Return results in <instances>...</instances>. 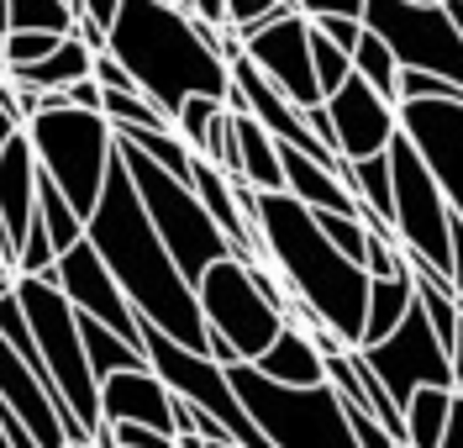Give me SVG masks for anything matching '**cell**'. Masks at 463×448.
I'll return each mask as SVG.
<instances>
[{"label":"cell","mask_w":463,"mask_h":448,"mask_svg":"<svg viewBox=\"0 0 463 448\" xmlns=\"http://www.w3.org/2000/svg\"><path fill=\"white\" fill-rule=\"evenodd\" d=\"M85 238L106 259V269L116 274V285L127 291V300L137 306L143 322H153L158 332H169L174 343L205 354L201 296L184 280V269L174 264V253L164 248V238L153 233L143 195H137V185H132L127 164L116 153H111V169H106V190H100L95 211L85 216Z\"/></svg>","instance_id":"cell-1"},{"label":"cell","mask_w":463,"mask_h":448,"mask_svg":"<svg viewBox=\"0 0 463 448\" xmlns=\"http://www.w3.org/2000/svg\"><path fill=\"white\" fill-rule=\"evenodd\" d=\"M253 227H259L263 259L279 269L289 296L317 322H326L347 348H358L364 317H369V269L337 253V243L317 227V211L295 201L289 190H259Z\"/></svg>","instance_id":"cell-2"},{"label":"cell","mask_w":463,"mask_h":448,"mask_svg":"<svg viewBox=\"0 0 463 448\" xmlns=\"http://www.w3.org/2000/svg\"><path fill=\"white\" fill-rule=\"evenodd\" d=\"M111 53L127 63L153 106L174 111L190 95H222L232 90V63L211 48L195 27V11L174 0H121L111 22Z\"/></svg>","instance_id":"cell-3"},{"label":"cell","mask_w":463,"mask_h":448,"mask_svg":"<svg viewBox=\"0 0 463 448\" xmlns=\"http://www.w3.org/2000/svg\"><path fill=\"white\" fill-rule=\"evenodd\" d=\"M227 380L274 448H358L353 427H347V406L332 390V380H321V386H279L263 369H253L248 358L227 364Z\"/></svg>","instance_id":"cell-4"},{"label":"cell","mask_w":463,"mask_h":448,"mask_svg":"<svg viewBox=\"0 0 463 448\" xmlns=\"http://www.w3.org/2000/svg\"><path fill=\"white\" fill-rule=\"evenodd\" d=\"M116 158L127 164V175H132V185H137V195H143V206H147L153 233L164 238V248L174 253V264L184 269L190 285H195L216 259H227L232 253L227 233L211 222V211L201 206V195H195L190 179L169 175L164 164H153V158H147L143 148H132L127 138H116ZM232 259H237V253H232Z\"/></svg>","instance_id":"cell-5"},{"label":"cell","mask_w":463,"mask_h":448,"mask_svg":"<svg viewBox=\"0 0 463 448\" xmlns=\"http://www.w3.org/2000/svg\"><path fill=\"white\" fill-rule=\"evenodd\" d=\"M27 138H32V153H37V169L69 195V206L80 216H90L100 190H106V169H111V153H116V132L106 111L53 106V111H37L27 121Z\"/></svg>","instance_id":"cell-6"},{"label":"cell","mask_w":463,"mask_h":448,"mask_svg":"<svg viewBox=\"0 0 463 448\" xmlns=\"http://www.w3.org/2000/svg\"><path fill=\"white\" fill-rule=\"evenodd\" d=\"M390 179H395V238L416 264H432L448 274L453 264V206L442 195L432 169L421 164V153L411 148V138H390Z\"/></svg>","instance_id":"cell-7"},{"label":"cell","mask_w":463,"mask_h":448,"mask_svg":"<svg viewBox=\"0 0 463 448\" xmlns=\"http://www.w3.org/2000/svg\"><path fill=\"white\" fill-rule=\"evenodd\" d=\"M364 27H374L401 69H427L463 90V32L442 0H364Z\"/></svg>","instance_id":"cell-8"},{"label":"cell","mask_w":463,"mask_h":448,"mask_svg":"<svg viewBox=\"0 0 463 448\" xmlns=\"http://www.w3.org/2000/svg\"><path fill=\"white\" fill-rule=\"evenodd\" d=\"M195 296H201V311H205V332L227 338L232 358H248V364H253V358L279 338V328H285V311L263 300V291L253 285L248 264L232 259V253L216 259V264L195 280Z\"/></svg>","instance_id":"cell-9"},{"label":"cell","mask_w":463,"mask_h":448,"mask_svg":"<svg viewBox=\"0 0 463 448\" xmlns=\"http://www.w3.org/2000/svg\"><path fill=\"white\" fill-rule=\"evenodd\" d=\"M358 354H364V364L379 375V386L395 396L401 412H405V401H411L416 386H448L453 390V358H448V343L432 332V322H427L421 306H411L390 338L364 343Z\"/></svg>","instance_id":"cell-10"},{"label":"cell","mask_w":463,"mask_h":448,"mask_svg":"<svg viewBox=\"0 0 463 448\" xmlns=\"http://www.w3.org/2000/svg\"><path fill=\"white\" fill-rule=\"evenodd\" d=\"M401 132L421 164L442 185L453 216L463 222V95H432V100H401Z\"/></svg>","instance_id":"cell-11"},{"label":"cell","mask_w":463,"mask_h":448,"mask_svg":"<svg viewBox=\"0 0 463 448\" xmlns=\"http://www.w3.org/2000/svg\"><path fill=\"white\" fill-rule=\"evenodd\" d=\"M242 53L259 63L263 80H274L295 106L326 100L321 85H317V63H311V16H306V11H289L279 22L248 32V37H242Z\"/></svg>","instance_id":"cell-12"},{"label":"cell","mask_w":463,"mask_h":448,"mask_svg":"<svg viewBox=\"0 0 463 448\" xmlns=\"http://www.w3.org/2000/svg\"><path fill=\"white\" fill-rule=\"evenodd\" d=\"M58 291L74 300L80 317H95V322H106L111 332H121L127 343L143 348V317L127 300V291L116 285V274L106 269V259L90 248V238L74 243L69 253H58Z\"/></svg>","instance_id":"cell-13"},{"label":"cell","mask_w":463,"mask_h":448,"mask_svg":"<svg viewBox=\"0 0 463 448\" xmlns=\"http://www.w3.org/2000/svg\"><path fill=\"white\" fill-rule=\"evenodd\" d=\"M326 117H332V148H337V158L384 153L390 138L401 132V106L390 95H379L358 69L326 95Z\"/></svg>","instance_id":"cell-14"},{"label":"cell","mask_w":463,"mask_h":448,"mask_svg":"<svg viewBox=\"0 0 463 448\" xmlns=\"http://www.w3.org/2000/svg\"><path fill=\"white\" fill-rule=\"evenodd\" d=\"M0 401L22 417V427H27L43 448H69V427H63L58 390L48 386L5 338H0Z\"/></svg>","instance_id":"cell-15"},{"label":"cell","mask_w":463,"mask_h":448,"mask_svg":"<svg viewBox=\"0 0 463 448\" xmlns=\"http://www.w3.org/2000/svg\"><path fill=\"white\" fill-rule=\"evenodd\" d=\"M37 222V153L27 127L0 153V264L16 269V253Z\"/></svg>","instance_id":"cell-16"},{"label":"cell","mask_w":463,"mask_h":448,"mask_svg":"<svg viewBox=\"0 0 463 448\" xmlns=\"http://www.w3.org/2000/svg\"><path fill=\"white\" fill-rule=\"evenodd\" d=\"M100 422H147L174 433V390L153 375V364L116 369L100 380Z\"/></svg>","instance_id":"cell-17"},{"label":"cell","mask_w":463,"mask_h":448,"mask_svg":"<svg viewBox=\"0 0 463 448\" xmlns=\"http://www.w3.org/2000/svg\"><path fill=\"white\" fill-rule=\"evenodd\" d=\"M279 169H285V190L295 201H306L311 211H358L353 190L337 175V158H317V153L279 143Z\"/></svg>","instance_id":"cell-18"},{"label":"cell","mask_w":463,"mask_h":448,"mask_svg":"<svg viewBox=\"0 0 463 448\" xmlns=\"http://www.w3.org/2000/svg\"><path fill=\"white\" fill-rule=\"evenodd\" d=\"M253 369H263L279 386H321L326 380V358H321L311 328H300V322H285L279 338L253 358Z\"/></svg>","instance_id":"cell-19"},{"label":"cell","mask_w":463,"mask_h":448,"mask_svg":"<svg viewBox=\"0 0 463 448\" xmlns=\"http://www.w3.org/2000/svg\"><path fill=\"white\" fill-rule=\"evenodd\" d=\"M337 175L353 190V201L364 211L369 227H390L395 233V179H390V148L364 153V158H337Z\"/></svg>","instance_id":"cell-20"},{"label":"cell","mask_w":463,"mask_h":448,"mask_svg":"<svg viewBox=\"0 0 463 448\" xmlns=\"http://www.w3.org/2000/svg\"><path fill=\"white\" fill-rule=\"evenodd\" d=\"M237 121V148H242V179L253 190H285V169H279V138L248 111H232Z\"/></svg>","instance_id":"cell-21"},{"label":"cell","mask_w":463,"mask_h":448,"mask_svg":"<svg viewBox=\"0 0 463 448\" xmlns=\"http://www.w3.org/2000/svg\"><path fill=\"white\" fill-rule=\"evenodd\" d=\"M90 69H95V53H90L74 32H69L48 59L27 63V69H5V74H11V80H22V85H32V90H69L74 80H90Z\"/></svg>","instance_id":"cell-22"},{"label":"cell","mask_w":463,"mask_h":448,"mask_svg":"<svg viewBox=\"0 0 463 448\" xmlns=\"http://www.w3.org/2000/svg\"><path fill=\"white\" fill-rule=\"evenodd\" d=\"M416 306V285H411V269L390 274V280H369V317H364V343H379L401 328V317ZM358 343V348H364Z\"/></svg>","instance_id":"cell-23"},{"label":"cell","mask_w":463,"mask_h":448,"mask_svg":"<svg viewBox=\"0 0 463 448\" xmlns=\"http://www.w3.org/2000/svg\"><path fill=\"white\" fill-rule=\"evenodd\" d=\"M448 406H453V390L448 386H416L411 390V401H405V443L411 448H437L442 443Z\"/></svg>","instance_id":"cell-24"},{"label":"cell","mask_w":463,"mask_h":448,"mask_svg":"<svg viewBox=\"0 0 463 448\" xmlns=\"http://www.w3.org/2000/svg\"><path fill=\"white\" fill-rule=\"evenodd\" d=\"M80 332H85V354H90L95 380H106L116 369H143L147 364V354L137 343H127L121 332H111L106 322H95V317H80Z\"/></svg>","instance_id":"cell-25"},{"label":"cell","mask_w":463,"mask_h":448,"mask_svg":"<svg viewBox=\"0 0 463 448\" xmlns=\"http://www.w3.org/2000/svg\"><path fill=\"white\" fill-rule=\"evenodd\" d=\"M353 69H358L379 95H390V100L401 106V59H395V48H390L374 27H364V37L353 43Z\"/></svg>","instance_id":"cell-26"},{"label":"cell","mask_w":463,"mask_h":448,"mask_svg":"<svg viewBox=\"0 0 463 448\" xmlns=\"http://www.w3.org/2000/svg\"><path fill=\"white\" fill-rule=\"evenodd\" d=\"M37 216H43V227H48V238H53L58 253H69L74 243H85V216L69 206V195L43 169H37Z\"/></svg>","instance_id":"cell-27"},{"label":"cell","mask_w":463,"mask_h":448,"mask_svg":"<svg viewBox=\"0 0 463 448\" xmlns=\"http://www.w3.org/2000/svg\"><path fill=\"white\" fill-rule=\"evenodd\" d=\"M222 117H227V100H222V95H190V100L174 111V132L190 143V153L211 158V143H216Z\"/></svg>","instance_id":"cell-28"},{"label":"cell","mask_w":463,"mask_h":448,"mask_svg":"<svg viewBox=\"0 0 463 448\" xmlns=\"http://www.w3.org/2000/svg\"><path fill=\"white\" fill-rule=\"evenodd\" d=\"M5 27H43L74 32V0H5Z\"/></svg>","instance_id":"cell-29"},{"label":"cell","mask_w":463,"mask_h":448,"mask_svg":"<svg viewBox=\"0 0 463 448\" xmlns=\"http://www.w3.org/2000/svg\"><path fill=\"white\" fill-rule=\"evenodd\" d=\"M63 32H43V27H5L0 32V69H27V63L48 59Z\"/></svg>","instance_id":"cell-30"},{"label":"cell","mask_w":463,"mask_h":448,"mask_svg":"<svg viewBox=\"0 0 463 448\" xmlns=\"http://www.w3.org/2000/svg\"><path fill=\"white\" fill-rule=\"evenodd\" d=\"M106 121L111 127H169V111L153 106L143 90H106Z\"/></svg>","instance_id":"cell-31"},{"label":"cell","mask_w":463,"mask_h":448,"mask_svg":"<svg viewBox=\"0 0 463 448\" xmlns=\"http://www.w3.org/2000/svg\"><path fill=\"white\" fill-rule=\"evenodd\" d=\"M317 227L337 243V253H347L353 264H364V253H369V222H364V211H317Z\"/></svg>","instance_id":"cell-32"},{"label":"cell","mask_w":463,"mask_h":448,"mask_svg":"<svg viewBox=\"0 0 463 448\" xmlns=\"http://www.w3.org/2000/svg\"><path fill=\"white\" fill-rule=\"evenodd\" d=\"M311 63H317L321 95H332V90L353 74V53H347V48H337V43H332L326 32H317V27H311Z\"/></svg>","instance_id":"cell-33"},{"label":"cell","mask_w":463,"mask_h":448,"mask_svg":"<svg viewBox=\"0 0 463 448\" xmlns=\"http://www.w3.org/2000/svg\"><path fill=\"white\" fill-rule=\"evenodd\" d=\"M343 406H347V401H343ZM347 427H353L358 448H411L405 438H395V433H390L379 417H369L364 406H347Z\"/></svg>","instance_id":"cell-34"},{"label":"cell","mask_w":463,"mask_h":448,"mask_svg":"<svg viewBox=\"0 0 463 448\" xmlns=\"http://www.w3.org/2000/svg\"><path fill=\"white\" fill-rule=\"evenodd\" d=\"M311 27L326 32L337 48H347V53H353V43L364 37V16H343V11H332V16H311Z\"/></svg>","instance_id":"cell-35"},{"label":"cell","mask_w":463,"mask_h":448,"mask_svg":"<svg viewBox=\"0 0 463 448\" xmlns=\"http://www.w3.org/2000/svg\"><path fill=\"white\" fill-rule=\"evenodd\" d=\"M90 74H95L100 90H137V80L127 74V63L116 59V53H95V69H90Z\"/></svg>","instance_id":"cell-36"},{"label":"cell","mask_w":463,"mask_h":448,"mask_svg":"<svg viewBox=\"0 0 463 448\" xmlns=\"http://www.w3.org/2000/svg\"><path fill=\"white\" fill-rule=\"evenodd\" d=\"M63 100L80 106V111H100V106H106V90L95 85V74H90V80H74V85L63 90Z\"/></svg>","instance_id":"cell-37"},{"label":"cell","mask_w":463,"mask_h":448,"mask_svg":"<svg viewBox=\"0 0 463 448\" xmlns=\"http://www.w3.org/2000/svg\"><path fill=\"white\" fill-rule=\"evenodd\" d=\"M74 37L85 43L90 53H111V32H106V27H95L90 16H80V11H74Z\"/></svg>","instance_id":"cell-38"},{"label":"cell","mask_w":463,"mask_h":448,"mask_svg":"<svg viewBox=\"0 0 463 448\" xmlns=\"http://www.w3.org/2000/svg\"><path fill=\"white\" fill-rule=\"evenodd\" d=\"M448 285H453V300L463 311V222L453 216V264H448Z\"/></svg>","instance_id":"cell-39"},{"label":"cell","mask_w":463,"mask_h":448,"mask_svg":"<svg viewBox=\"0 0 463 448\" xmlns=\"http://www.w3.org/2000/svg\"><path fill=\"white\" fill-rule=\"evenodd\" d=\"M306 16H332V11H343V16H364V0H295Z\"/></svg>","instance_id":"cell-40"},{"label":"cell","mask_w":463,"mask_h":448,"mask_svg":"<svg viewBox=\"0 0 463 448\" xmlns=\"http://www.w3.org/2000/svg\"><path fill=\"white\" fill-rule=\"evenodd\" d=\"M74 11H80V16H90L95 27H106V32H111L116 11H121V0H74Z\"/></svg>","instance_id":"cell-41"},{"label":"cell","mask_w":463,"mask_h":448,"mask_svg":"<svg viewBox=\"0 0 463 448\" xmlns=\"http://www.w3.org/2000/svg\"><path fill=\"white\" fill-rule=\"evenodd\" d=\"M437 448H463V396H453V406H448V427H442V443Z\"/></svg>","instance_id":"cell-42"},{"label":"cell","mask_w":463,"mask_h":448,"mask_svg":"<svg viewBox=\"0 0 463 448\" xmlns=\"http://www.w3.org/2000/svg\"><path fill=\"white\" fill-rule=\"evenodd\" d=\"M448 358H453V396H463V322H458V338H453Z\"/></svg>","instance_id":"cell-43"},{"label":"cell","mask_w":463,"mask_h":448,"mask_svg":"<svg viewBox=\"0 0 463 448\" xmlns=\"http://www.w3.org/2000/svg\"><path fill=\"white\" fill-rule=\"evenodd\" d=\"M16 132H22V121L11 117V111H0V153H5V143H11Z\"/></svg>","instance_id":"cell-44"},{"label":"cell","mask_w":463,"mask_h":448,"mask_svg":"<svg viewBox=\"0 0 463 448\" xmlns=\"http://www.w3.org/2000/svg\"><path fill=\"white\" fill-rule=\"evenodd\" d=\"M211 448H237V443H227V438H222V443H211Z\"/></svg>","instance_id":"cell-45"},{"label":"cell","mask_w":463,"mask_h":448,"mask_svg":"<svg viewBox=\"0 0 463 448\" xmlns=\"http://www.w3.org/2000/svg\"><path fill=\"white\" fill-rule=\"evenodd\" d=\"M0 448H11V443H5V427H0Z\"/></svg>","instance_id":"cell-46"}]
</instances>
